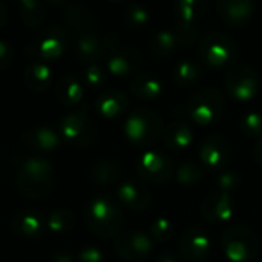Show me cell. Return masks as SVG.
<instances>
[{
  "label": "cell",
  "mask_w": 262,
  "mask_h": 262,
  "mask_svg": "<svg viewBox=\"0 0 262 262\" xmlns=\"http://www.w3.org/2000/svg\"><path fill=\"white\" fill-rule=\"evenodd\" d=\"M164 144L172 150H183L192 144L193 140V130L189 123L186 121H172L163 134Z\"/></svg>",
  "instance_id": "23"
},
{
  "label": "cell",
  "mask_w": 262,
  "mask_h": 262,
  "mask_svg": "<svg viewBox=\"0 0 262 262\" xmlns=\"http://www.w3.org/2000/svg\"><path fill=\"white\" fill-rule=\"evenodd\" d=\"M120 201L132 210H146L152 201L150 190L137 180H127L121 183L117 189Z\"/></svg>",
  "instance_id": "17"
},
{
  "label": "cell",
  "mask_w": 262,
  "mask_h": 262,
  "mask_svg": "<svg viewBox=\"0 0 262 262\" xmlns=\"http://www.w3.org/2000/svg\"><path fill=\"white\" fill-rule=\"evenodd\" d=\"M241 130L252 138L262 137V114L259 112H247L241 118Z\"/></svg>",
  "instance_id": "36"
},
{
  "label": "cell",
  "mask_w": 262,
  "mask_h": 262,
  "mask_svg": "<svg viewBox=\"0 0 262 262\" xmlns=\"http://www.w3.org/2000/svg\"><path fill=\"white\" fill-rule=\"evenodd\" d=\"M11 60H12V48L6 41L0 40V71H3L11 63Z\"/></svg>",
  "instance_id": "41"
},
{
  "label": "cell",
  "mask_w": 262,
  "mask_h": 262,
  "mask_svg": "<svg viewBox=\"0 0 262 262\" xmlns=\"http://www.w3.org/2000/svg\"><path fill=\"white\" fill-rule=\"evenodd\" d=\"M17 184L23 195L28 198L46 196L54 184V169L43 157H31L23 161L18 173Z\"/></svg>",
  "instance_id": "2"
},
{
  "label": "cell",
  "mask_w": 262,
  "mask_h": 262,
  "mask_svg": "<svg viewBox=\"0 0 262 262\" xmlns=\"http://www.w3.org/2000/svg\"><path fill=\"white\" fill-rule=\"evenodd\" d=\"M198 155L201 158V163L213 170V172H223L226 170L227 164L232 158V149L229 141L221 135H209L206 137L198 149Z\"/></svg>",
  "instance_id": "12"
},
{
  "label": "cell",
  "mask_w": 262,
  "mask_h": 262,
  "mask_svg": "<svg viewBox=\"0 0 262 262\" xmlns=\"http://www.w3.org/2000/svg\"><path fill=\"white\" fill-rule=\"evenodd\" d=\"M95 107L97 111L106 117V118H115L123 115L127 107H129V100L127 97L117 89H107L104 92H101L95 101Z\"/></svg>",
  "instance_id": "20"
},
{
  "label": "cell",
  "mask_w": 262,
  "mask_h": 262,
  "mask_svg": "<svg viewBox=\"0 0 262 262\" xmlns=\"http://www.w3.org/2000/svg\"><path fill=\"white\" fill-rule=\"evenodd\" d=\"M204 180V170L193 161H184L177 170V181L184 187L196 186Z\"/></svg>",
  "instance_id": "32"
},
{
  "label": "cell",
  "mask_w": 262,
  "mask_h": 262,
  "mask_svg": "<svg viewBox=\"0 0 262 262\" xmlns=\"http://www.w3.org/2000/svg\"><path fill=\"white\" fill-rule=\"evenodd\" d=\"M84 83L92 89H100L106 84V72L100 64H88L83 74Z\"/></svg>",
  "instance_id": "38"
},
{
  "label": "cell",
  "mask_w": 262,
  "mask_h": 262,
  "mask_svg": "<svg viewBox=\"0 0 262 262\" xmlns=\"http://www.w3.org/2000/svg\"><path fill=\"white\" fill-rule=\"evenodd\" d=\"M173 32L180 46H190L198 37V28L196 25H192V23L178 21L173 28Z\"/></svg>",
  "instance_id": "37"
},
{
  "label": "cell",
  "mask_w": 262,
  "mask_h": 262,
  "mask_svg": "<svg viewBox=\"0 0 262 262\" xmlns=\"http://www.w3.org/2000/svg\"><path fill=\"white\" fill-rule=\"evenodd\" d=\"M137 172L150 183H167L173 175V163L164 152L146 150L137 161Z\"/></svg>",
  "instance_id": "11"
},
{
  "label": "cell",
  "mask_w": 262,
  "mask_h": 262,
  "mask_svg": "<svg viewBox=\"0 0 262 262\" xmlns=\"http://www.w3.org/2000/svg\"><path fill=\"white\" fill-rule=\"evenodd\" d=\"M54 262H77V259L68 252H57L54 255Z\"/></svg>",
  "instance_id": "43"
},
{
  "label": "cell",
  "mask_w": 262,
  "mask_h": 262,
  "mask_svg": "<svg viewBox=\"0 0 262 262\" xmlns=\"http://www.w3.org/2000/svg\"><path fill=\"white\" fill-rule=\"evenodd\" d=\"M175 235V224L167 218H157L150 224V238L157 243H167Z\"/></svg>",
  "instance_id": "35"
},
{
  "label": "cell",
  "mask_w": 262,
  "mask_h": 262,
  "mask_svg": "<svg viewBox=\"0 0 262 262\" xmlns=\"http://www.w3.org/2000/svg\"><path fill=\"white\" fill-rule=\"evenodd\" d=\"M114 247L123 259L129 262L146 261L154 250L152 238L141 230H129L124 233H118Z\"/></svg>",
  "instance_id": "10"
},
{
  "label": "cell",
  "mask_w": 262,
  "mask_h": 262,
  "mask_svg": "<svg viewBox=\"0 0 262 262\" xmlns=\"http://www.w3.org/2000/svg\"><path fill=\"white\" fill-rule=\"evenodd\" d=\"M143 57L132 46H120L109 55L107 69L117 77H126L135 74L141 66Z\"/></svg>",
  "instance_id": "16"
},
{
  "label": "cell",
  "mask_w": 262,
  "mask_h": 262,
  "mask_svg": "<svg viewBox=\"0 0 262 262\" xmlns=\"http://www.w3.org/2000/svg\"><path fill=\"white\" fill-rule=\"evenodd\" d=\"M74 213L69 209H55L46 221V227L55 235H64L74 227Z\"/></svg>",
  "instance_id": "31"
},
{
  "label": "cell",
  "mask_w": 262,
  "mask_h": 262,
  "mask_svg": "<svg viewBox=\"0 0 262 262\" xmlns=\"http://www.w3.org/2000/svg\"><path fill=\"white\" fill-rule=\"evenodd\" d=\"M207 6L209 5L204 0H180L173 3V9L178 17V21L192 23V25H195L198 18L204 15Z\"/></svg>",
  "instance_id": "27"
},
{
  "label": "cell",
  "mask_w": 262,
  "mask_h": 262,
  "mask_svg": "<svg viewBox=\"0 0 262 262\" xmlns=\"http://www.w3.org/2000/svg\"><path fill=\"white\" fill-rule=\"evenodd\" d=\"M23 143L37 150H54L60 146V135L49 126H34L23 134Z\"/></svg>",
  "instance_id": "21"
},
{
  "label": "cell",
  "mask_w": 262,
  "mask_h": 262,
  "mask_svg": "<svg viewBox=\"0 0 262 262\" xmlns=\"http://www.w3.org/2000/svg\"><path fill=\"white\" fill-rule=\"evenodd\" d=\"M177 45L178 41H177L173 29H163L155 34V37L152 38L150 48H152V52L158 58H166L175 51Z\"/></svg>",
  "instance_id": "30"
},
{
  "label": "cell",
  "mask_w": 262,
  "mask_h": 262,
  "mask_svg": "<svg viewBox=\"0 0 262 262\" xmlns=\"http://www.w3.org/2000/svg\"><path fill=\"white\" fill-rule=\"evenodd\" d=\"M86 224L100 238H112L118 235L123 224V213L118 204L107 195H98L86 207Z\"/></svg>",
  "instance_id": "1"
},
{
  "label": "cell",
  "mask_w": 262,
  "mask_h": 262,
  "mask_svg": "<svg viewBox=\"0 0 262 262\" xmlns=\"http://www.w3.org/2000/svg\"><path fill=\"white\" fill-rule=\"evenodd\" d=\"M77 262H104V255L98 247L86 246L80 250Z\"/></svg>",
  "instance_id": "40"
},
{
  "label": "cell",
  "mask_w": 262,
  "mask_h": 262,
  "mask_svg": "<svg viewBox=\"0 0 262 262\" xmlns=\"http://www.w3.org/2000/svg\"><path fill=\"white\" fill-rule=\"evenodd\" d=\"M61 137L75 147H88L97 137V127L84 111H72L60 120Z\"/></svg>",
  "instance_id": "8"
},
{
  "label": "cell",
  "mask_w": 262,
  "mask_h": 262,
  "mask_svg": "<svg viewBox=\"0 0 262 262\" xmlns=\"http://www.w3.org/2000/svg\"><path fill=\"white\" fill-rule=\"evenodd\" d=\"M216 184H218V189L220 192H226V193H230L232 190L238 189L239 184H241V178L236 172L233 170H223L218 173L216 177Z\"/></svg>",
  "instance_id": "39"
},
{
  "label": "cell",
  "mask_w": 262,
  "mask_h": 262,
  "mask_svg": "<svg viewBox=\"0 0 262 262\" xmlns=\"http://www.w3.org/2000/svg\"><path fill=\"white\" fill-rule=\"evenodd\" d=\"M18 9H20V15L21 20L26 26H38L43 23L45 17H46V9L45 5L41 2L37 0H21L18 3Z\"/></svg>",
  "instance_id": "29"
},
{
  "label": "cell",
  "mask_w": 262,
  "mask_h": 262,
  "mask_svg": "<svg viewBox=\"0 0 262 262\" xmlns=\"http://www.w3.org/2000/svg\"><path fill=\"white\" fill-rule=\"evenodd\" d=\"M8 20V11H6V6L0 2V28L6 23Z\"/></svg>",
  "instance_id": "45"
},
{
  "label": "cell",
  "mask_w": 262,
  "mask_h": 262,
  "mask_svg": "<svg viewBox=\"0 0 262 262\" xmlns=\"http://www.w3.org/2000/svg\"><path fill=\"white\" fill-rule=\"evenodd\" d=\"M68 46V34L61 26H49L26 46V57L32 61L55 60Z\"/></svg>",
  "instance_id": "7"
},
{
  "label": "cell",
  "mask_w": 262,
  "mask_h": 262,
  "mask_svg": "<svg viewBox=\"0 0 262 262\" xmlns=\"http://www.w3.org/2000/svg\"><path fill=\"white\" fill-rule=\"evenodd\" d=\"M25 83L29 89L43 92L52 83V69L45 61H31L25 71Z\"/></svg>",
  "instance_id": "25"
},
{
  "label": "cell",
  "mask_w": 262,
  "mask_h": 262,
  "mask_svg": "<svg viewBox=\"0 0 262 262\" xmlns=\"http://www.w3.org/2000/svg\"><path fill=\"white\" fill-rule=\"evenodd\" d=\"M255 160L262 166V137L258 140L256 147H255Z\"/></svg>",
  "instance_id": "44"
},
{
  "label": "cell",
  "mask_w": 262,
  "mask_h": 262,
  "mask_svg": "<svg viewBox=\"0 0 262 262\" xmlns=\"http://www.w3.org/2000/svg\"><path fill=\"white\" fill-rule=\"evenodd\" d=\"M198 52L204 63L221 68L226 64H232L238 58L239 46L227 34L210 32L206 37H203Z\"/></svg>",
  "instance_id": "6"
},
{
  "label": "cell",
  "mask_w": 262,
  "mask_h": 262,
  "mask_svg": "<svg viewBox=\"0 0 262 262\" xmlns=\"http://www.w3.org/2000/svg\"><path fill=\"white\" fill-rule=\"evenodd\" d=\"M259 88V77L256 71L247 64L233 66L226 75V89L229 95L239 101L252 100Z\"/></svg>",
  "instance_id": "9"
},
{
  "label": "cell",
  "mask_w": 262,
  "mask_h": 262,
  "mask_svg": "<svg viewBox=\"0 0 262 262\" xmlns=\"http://www.w3.org/2000/svg\"><path fill=\"white\" fill-rule=\"evenodd\" d=\"M11 229L18 236L34 238L43 232L45 220L35 210H31V209L18 210L11 220Z\"/></svg>",
  "instance_id": "18"
},
{
  "label": "cell",
  "mask_w": 262,
  "mask_h": 262,
  "mask_svg": "<svg viewBox=\"0 0 262 262\" xmlns=\"http://www.w3.org/2000/svg\"><path fill=\"white\" fill-rule=\"evenodd\" d=\"M226 256L233 262H249L259 252V238L247 226H232L221 235Z\"/></svg>",
  "instance_id": "4"
},
{
  "label": "cell",
  "mask_w": 262,
  "mask_h": 262,
  "mask_svg": "<svg viewBox=\"0 0 262 262\" xmlns=\"http://www.w3.org/2000/svg\"><path fill=\"white\" fill-rule=\"evenodd\" d=\"M75 49H77L78 57L88 64H98V61L107 55L104 40L92 32L80 35L77 38Z\"/></svg>",
  "instance_id": "19"
},
{
  "label": "cell",
  "mask_w": 262,
  "mask_h": 262,
  "mask_svg": "<svg viewBox=\"0 0 262 262\" xmlns=\"http://www.w3.org/2000/svg\"><path fill=\"white\" fill-rule=\"evenodd\" d=\"M220 17L230 26H244L255 12V3L250 0H220L216 2Z\"/></svg>",
  "instance_id": "15"
},
{
  "label": "cell",
  "mask_w": 262,
  "mask_h": 262,
  "mask_svg": "<svg viewBox=\"0 0 262 262\" xmlns=\"http://www.w3.org/2000/svg\"><path fill=\"white\" fill-rule=\"evenodd\" d=\"M180 249L181 256L187 262H206L210 255L212 243L203 229L192 227L183 233Z\"/></svg>",
  "instance_id": "13"
},
{
  "label": "cell",
  "mask_w": 262,
  "mask_h": 262,
  "mask_svg": "<svg viewBox=\"0 0 262 262\" xmlns=\"http://www.w3.org/2000/svg\"><path fill=\"white\" fill-rule=\"evenodd\" d=\"M124 134L135 146L149 147L155 144L163 135L161 118L150 109H135L126 118Z\"/></svg>",
  "instance_id": "3"
},
{
  "label": "cell",
  "mask_w": 262,
  "mask_h": 262,
  "mask_svg": "<svg viewBox=\"0 0 262 262\" xmlns=\"http://www.w3.org/2000/svg\"><path fill=\"white\" fill-rule=\"evenodd\" d=\"M55 95L64 106H74L81 101L84 89L74 75H63L55 84Z\"/></svg>",
  "instance_id": "26"
},
{
  "label": "cell",
  "mask_w": 262,
  "mask_h": 262,
  "mask_svg": "<svg viewBox=\"0 0 262 262\" xmlns=\"http://www.w3.org/2000/svg\"><path fill=\"white\" fill-rule=\"evenodd\" d=\"M120 175V167L112 160H100L92 167V178L100 184H111Z\"/></svg>",
  "instance_id": "33"
},
{
  "label": "cell",
  "mask_w": 262,
  "mask_h": 262,
  "mask_svg": "<svg viewBox=\"0 0 262 262\" xmlns=\"http://www.w3.org/2000/svg\"><path fill=\"white\" fill-rule=\"evenodd\" d=\"M124 20L132 28H143L150 20V11L143 3L132 2L124 9Z\"/></svg>",
  "instance_id": "34"
},
{
  "label": "cell",
  "mask_w": 262,
  "mask_h": 262,
  "mask_svg": "<svg viewBox=\"0 0 262 262\" xmlns=\"http://www.w3.org/2000/svg\"><path fill=\"white\" fill-rule=\"evenodd\" d=\"M236 212V203L226 192H215L204 198L201 204V215L210 223H223L233 218Z\"/></svg>",
  "instance_id": "14"
},
{
  "label": "cell",
  "mask_w": 262,
  "mask_h": 262,
  "mask_svg": "<svg viewBox=\"0 0 262 262\" xmlns=\"http://www.w3.org/2000/svg\"><path fill=\"white\" fill-rule=\"evenodd\" d=\"M64 20L71 29L83 35L88 34V31L95 25L97 17L88 6L81 3H69L64 11Z\"/></svg>",
  "instance_id": "22"
},
{
  "label": "cell",
  "mask_w": 262,
  "mask_h": 262,
  "mask_svg": "<svg viewBox=\"0 0 262 262\" xmlns=\"http://www.w3.org/2000/svg\"><path fill=\"white\" fill-rule=\"evenodd\" d=\"M157 262H180V259H178V256H177L173 252L166 250V252H161V253L158 255Z\"/></svg>",
  "instance_id": "42"
},
{
  "label": "cell",
  "mask_w": 262,
  "mask_h": 262,
  "mask_svg": "<svg viewBox=\"0 0 262 262\" xmlns=\"http://www.w3.org/2000/svg\"><path fill=\"white\" fill-rule=\"evenodd\" d=\"M130 91L141 100H155L163 92V83L155 74L140 72L132 78Z\"/></svg>",
  "instance_id": "24"
},
{
  "label": "cell",
  "mask_w": 262,
  "mask_h": 262,
  "mask_svg": "<svg viewBox=\"0 0 262 262\" xmlns=\"http://www.w3.org/2000/svg\"><path fill=\"white\" fill-rule=\"evenodd\" d=\"M186 111L193 123L212 124L224 111V97L218 89L203 88L189 98Z\"/></svg>",
  "instance_id": "5"
},
{
  "label": "cell",
  "mask_w": 262,
  "mask_h": 262,
  "mask_svg": "<svg viewBox=\"0 0 262 262\" xmlns=\"http://www.w3.org/2000/svg\"><path fill=\"white\" fill-rule=\"evenodd\" d=\"M201 78H203V68L193 60H181L173 68V80L181 88L193 86Z\"/></svg>",
  "instance_id": "28"
}]
</instances>
